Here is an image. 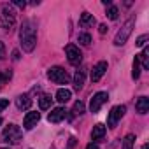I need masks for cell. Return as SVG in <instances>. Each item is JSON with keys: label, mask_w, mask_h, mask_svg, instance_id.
<instances>
[{"label": "cell", "mask_w": 149, "mask_h": 149, "mask_svg": "<svg viewBox=\"0 0 149 149\" xmlns=\"http://www.w3.org/2000/svg\"><path fill=\"white\" fill-rule=\"evenodd\" d=\"M19 40L25 53H32L37 46V26L32 19H25L19 30Z\"/></svg>", "instance_id": "cell-1"}, {"label": "cell", "mask_w": 149, "mask_h": 149, "mask_svg": "<svg viewBox=\"0 0 149 149\" xmlns=\"http://www.w3.org/2000/svg\"><path fill=\"white\" fill-rule=\"evenodd\" d=\"M16 23V13L14 9L9 6V4H2L0 6V28H4V30H13Z\"/></svg>", "instance_id": "cell-2"}, {"label": "cell", "mask_w": 149, "mask_h": 149, "mask_svg": "<svg viewBox=\"0 0 149 149\" xmlns=\"http://www.w3.org/2000/svg\"><path fill=\"white\" fill-rule=\"evenodd\" d=\"M21 128L18 125H9L6 126V130L2 132V142L6 144H18L21 140Z\"/></svg>", "instance_id": "cell-3"}, {"label": "cell", "mask_w": 149, "mask_h": 149, "mask_svg": "<svg viewBox=\"0 0 149 149\" xmlns=\"http://www.w3.org/2000/svg\"><path fill=\"white\" fill-rule=\"evenodd\" d=\"M133 25H135V19H133V18H130V19L121 26V30H119V32L116 33V37H114V44H116V46H123V44L128 40V37L132 35Z\"/></svg>", "instance_id": "cell-4"}, {"label": "cell", "mask_w": 149, "mask_h": 149, "mask_svg": "<svg viewBox=\"0 0 149 149\" xmlns=\"http://www.w3.org/2000/svg\"><path fill=\"white\" fill-rule=\"evenodd\" d=\"M47 77L54 83V84H67L68 83V74H67V70L65 68H61V67H51L49 70H47Z\"/></svg>", "instance_id": "cell-5"}, {"label": "cell", "mask_w": 149, "mask_h": 149, "mask_svg": "<svg viewBox=\"0 0 149 149\" xmlns=\"http://www.w3.org/2000/svg\"><path fill=\"white\" fill-rule=\"evenodd\" d=\"M125 112H126V107H125V105H116V107H112L111 112H109V118H107L109 128H116L118 121L125 116Z\"/></svg>", "instance_id": "cell-6"}, {"label": "cell", "mask_w": 149, "mask_h": 149, "mask_svg": "<svg viewBox=\"0 0 149 149\" xmlns=\"http://www.w3.org/2000/svg\"><path fill=\"white\" fill-rule=\"evenodd\" d=\"M65 53H67V60L70 65H79L83 61V53L79 51L77 46H74V44H68L65 47Z\"/></svg>", "instance_id": "cell-7"}, {"label": "cell", "mask_w": 149, "mask_h": 149, "mask_svg": "<svg viewBox=\"0 0 149 149\" xmlns=\"http://www.w3.org/2000/svg\"><path fill=\"white\" fill-rule=\"evenodd\" d=\"M107 100H109V95H107L105 91H98V93H95L93 98H91V102H90V111H91L93 114L98 112V111L102 109V105H104Z\"/></svg>", "instance_id": "cell-8"}, {"label": "cell", "mask_w": 149, "mask_h": 149, "mask_svg": "<svg viewBox=\"0 0 149 149\" xmlns=\"http://www.w3.org/2000/svg\"><path fill=\"white\" fill-rule=\"evenodd\" d=\"M107 72V61H98L97 65H93V70H91V81L93 83H98L104 74Z\"/></svg>", "instance_id": "cell-9"}, {"label": "cell", "mask_w": 149, "mask_h": 149, "mask_svg": "<svg viewBox=\"0 0 149 149\" xmlns=\"http://www.w3.org/2000/svg\"><path fill=\"white\" fill-rule=\"evenodd\" d=\"M39 119H40V114H39V112H35V111L28 112V114L25 116V119H23V126H25V130H32L33 126H37Z\"/></svg>", "instance_id": "cell-10"}, {"label": "cell", "mask_w": 149, "mask_h": 149, "mask_svg": "<svg viewBox=\"0 0 149 149\" xmlns=\"http://www.w3.org/2000/svg\"><path fill=\"white\" fill-rule=\"evenodd\" d=\"M65 116H67V111H65L63 107H56V109H53V111L49 112L47 119H49V123H60V121L65 119Z\"/></svg>", "instance_id": "cell-11"}, {"label": "cell", "mask_w": 149, "mask_h": 149, "mask_svg": "<svg viewBox=\"0 0 149 149\" xmlns=\"http://www.w3.org/2000/svg\"><path fill=\"white\" fill-rule=\"evenodd\" d=\"M16 107L19 109V111H26V109H30L32 107V98H30V95H19L18 98H16Z\"/></svg>", "instance_id": "cell-12"}, {"label": "cell", "mask_w": 149, "mask_h": 149, "mask_svg": "<svg viewBox=\"0 0 149 149\" xmlns=\"http://www.w3.org/2000/svg\"><path fill=\"white\" fill-rule=\"evenodd\" d=\"M84 77H86V70H77L76 76H74V88H76L77 91L83 88L84 84Z\"/></svg>", "instance_id": "cell-13"}, {"label": "cell", "mask_w": 149, "mask_h": 149, "mask_svg": "<svg viewBox=\"0 0 149 149\" xmlns=\"http://www.w3.org/2000/svg\"><path fill=\"white\" fill-rule=\"evenodd\" d=\"M70 98H72L70 90H67V88H60V90L56 91V100H58L60 104H67Z\"/></svg>", "instance_id": "cell-14"}, {"label": "cell", "mask_w": 149, "mask_h": 149, "mask_svg": "<svg viewBox=\"0 0 149 149\" xmlns=\"http://www.w3.org/2000/svg\"><path fill=\"white\" fill-rule=\"evenodd\" d=\"M135 107H137V112H139V114H146V112L149 111V98H147V97H140V98L137 100Z\"/></svg>", "instance_id": "cell-15"}, {"label": "cell", "mask_w": 149, "mask_h": 149, "mask_svg": "<svg viewBox=\"0 0 149 149\" xmlns=\"http://www.w3.org/2000/svg\"><path fill=\"white\" fill-rule=\"evenodd\" d=\"M104 137H105V126L104 125H95L93 126V132H91V140L97 142V140H100Z\"/></svg>", "instance_id": "cell-16"}, {"label": "cell", "mask_w": 149, "mask_h": 149, "mask_svg": "<svg viewBox=\"0 0 149 149\" xmlns=\"http://www.w3.org/2000/svg\"><path fill=\"white\" fill-rule=\"evenodd\" d=\"M79 23H81V26L88 28V26H93V25H95V18H93V14H90V13H83Z\"/></svg>", "instance_id": "cell-17"}, {"label": "cell", "mask_w": 149, "mask_h": 149, "mask_svg": "<svg viewBox=\"0 0 149 149\" xmlns=\"http://www.w3.org/2000/svg\"><path fill=\"white\" fill-rule=\"evenodd\" d=\"M137 56H139V61L142 63V68L144 70H149V49L144 47V51L140 54H137Z\"/></svg>", "instance_id": "cell-18"}, {"label": "cell", "mask_w": 149, "mask_h": 149, "mask_svg": "<svg viewBox=\"0 0 149 149\" xmlns=\"http://www.w3.org/2000/svg\"><path fill=\"white\" fill-rule=\"evenodd\" d=\"M51 104H53L51 95H40V98H39V107H40L42 111H47V109L51 107Z\"/></svg>", "instance_id": "cell-19"}, {"label": "cell", "mask_w": 149, "mask_h": 149, "mask_svg": "<svg viewBox=\"0 0 149 149\" xmlns=\"http://www.w3.org/2000/svg\"><path fill=\"white\" fill-rule=\"evenodd\" d=\"M133 144H135V135H133V133H128V135L123 139L121 149H133Z\"/></svg>", "instance_id": "cell-20"}, {"label": "cell", "mask_w": 149, "mask_h": 149, "mask_svg": "<svg viewBox=\"0 0 149 149\" xmlns=\"http://www.w3.org/2000/svg\"><path fill=\"white\" fill-rule=\"evenodd\" d=\"M132 77L133 79H139L140 77V61H139V56H135L133 65H132Z\"/></svg>", "instance_id": "cell-21"}, {"label": "cell", "mask_w": 149, "mask_h": 149, "mask_svg": "<svg viewBox=\"0 0 149 149\" xmlns=\"http://www.w3.org/2000/svg\"><path fill=\"white\" fill-rule=\"evenodd\" d=\"M11 77H13V72L11 70H2V72H0V88H2Z\"/></svg>", "instance_id": "cell-22"}, {"label": "cell", "mask_w": 149, "mask_h": 149, "mask_svg": "<svg viewBox=\"0 0 149 149\" xmlns=\"http://www.w3.org/2000/svg\"><path fill=\"white\" fill-rule=\"evenodd\" d=\"M107 16H109V19H118V16H119V11H118V7L116 6H109V11H107Z\"/></svg>", "instance_id": "cell-23"}, {"label": "cell", "mask_w": 149, "mask_h": 149, "mask_svg": "<svg viewBox=\"0 0 149 149\" xmlns=\"http://www.w3.org/2000/svg\"><path fill=\"white\" fill-rule=\"evenodd\" d=\"M72 112L76 114V116H77V114H83V112H84V104H83L81 100H77L76 104H74V109H72Z\"/></svg>", "instance_id": "cell-24"}, {"label": "cell", "mask_w": 149, "mask_h": 149, "mask_svg": "<svg viewBox=\"0 0 149 149\" xmlns=\"http://www.w3.org/2000/svg\"><path fill=\"white\" fill-rule=\"evenodd\" d=\"M79 44L90 46V44H91V35H90V33H79Z\"/></svg>", "instance_id": "cell-25"}, {"label": "cell", "mask_w": 149, "mask_h": 149, "mask_svg": "<svg viewBox=\"0 0 149 149\" xmlns=\"http://www.w3.org/2000/svg\"><path fill=\"white\" fill-rule=\"evenodd\" d=\"M147 39H149V35H140V37L137 39V42H135V44H137L139 47H144V46H146V40H147Z\"/></svg>", "instance_id": "cell-26"}, {"label": "cell", "mask_w": 149, "mask_h": 149, "mask_svg": "<svg viewBox=\"0 0 149 149\" xmlns=\"http://www.w3.org/2000/svg\"><path fill=\"white\" fill-rule=\"evenodd\" d=\"M7 105H9V100L7 98H0V112H2Z\"/></svg>", "instance_id": "cell-27"}, {"label": "cell", "mask_w": 149, "mask_h": 149, "mask_svg": "<svg viewBox=\"0 0 149 149\" xmlns=\"http://www.w3.org/2000/svg\"><path fill=\"white\" fill-rule=\"evenodd\" d=\"M6 58V46H4V42L0 40V60H4Z\"/></svg>", "instance_id": "cell-28"}, {"label": "cell", "mask_w": 149, "mask_h": 149, "mask_svg": "<svg viewBox=\"0 0 149 149\" xmlns=\"http://www.w3.org/2000/svg\"><path fill=\"white\" fill-rule=\"evenodd\" d=\"M86 149H100V147H98V146H97L95 142H90V144L86 146Z\"/></svg>", "instance_id": "cell-29"}, {"label": "cell", "mask_w": 149, "mask_h": 149, "mask_svg": "<svg viewBox=\"0 0 149 149\" xmlns=\"http://www.w3.org/2000/svg\"><path fill=\"white\" fill-rule=\"evenodd\" d=\"M14 6H18V7H21V9H23V7L26 6V2H21V0H16V2H14Z\"/></svg>", "instance_id": "cell-30"}, {"label": "cell", "mask_w": 149, "mask_h": 149, "mask_svg": "<svg viewBox=\"0 0 149 149\" xmlns=\"http://www.w3.org/2000/svg\"><path fill=\"white\" fill-rule=\"evenodd\" d=\"M13 60H19V51H13Z\"/></svg>", "instance_id": "cell-31"}, {"label": "cell", "mask_w": 149, "mask_h": 149, "mask_svg": "<svg viewBox=\"0 0 149 149\" xmlns=\"http://www.w3.org/2000/svg\"><path fill=\"white\" fill-rule=\"evenodd\" d=\"M107 32V26L105 25H100V33H105Z\"/></svg>", "instance_id": "cell-32"}, {"label": "cell", "mask_w": 149, "mask_h": 149, "mask_svg": "<svg viewBox=\"0 0 149 149\" xmlns=\"http://www.w3.org/2000/svg\"><path fill=\"white\" fill-rule=\"evenodd\" d=\"M142 149H149V144H144V146H142Z\"/></svg>", "instance_id": "cell-33"}, {"label": "cell", "mask_w": 149, "mask_h": 149, "mask_svg": "<svg viewBox=\"0 0 149 149\" xmlns=\"http://www.w3.org/2000/svg\"><path fill=\"white\" fill-rule=\"evenodd\" d=\"M0 125H2V118H0Z\"/></svg>", "instance_id": "cell-34"}, {"label": "cell", "mask_w": 149, "mask_h": 149, "mask_svg": "<svg viewBox=\"0 0 149 149\" xmlns=\"http://www.w3.org/2000/svg\"><path fill=\"white\" fill-rule=\"evenodd\" d=\"M0 149H7V147H0Z\"/></svg>", "instance_id": "cell-35"}]
</instances>
